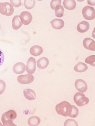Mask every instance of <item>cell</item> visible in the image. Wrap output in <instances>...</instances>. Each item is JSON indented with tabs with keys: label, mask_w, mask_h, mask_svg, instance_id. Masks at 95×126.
Instances as JSON below:
<instances>
[{
	"label": "cell",
	"mask_w": 95,
	"mask_h": 126,
	"mask_svg": "<svg viewBox=\"0 0 95 126\" xmlns=\"http://www.w3.org/2000/svg\"><path fill=\"white\" fill-rule=\"evenodd\" d=\"M55 109L58 114L68 117L71 113L72 105L66 101H63L56 106Z\"/></svg>",
	"instance_id": "1"
},
{
	"label": "cell",
	"mask_w": 95,
	"mask_h": 126,
	"mask_svg": "<svg viewBox=\"0 0 95 126\" xmlns=\"http://www.w3.org/2000/svg\"><path fill=\"white\" fill-rule=\"evenodd\" d=\"M14 12L13 5L8 2L0 3V13L6 16H11Z\"/></svg>",
	"instance_id": "2"
},
{
	"label": "cell",
	"mask_w": 95,
	"mask_h": 126,
	"mask_svg": "<svg viewBox=\"0 0 95 126\" xmlns=\"http://www.w3.org/2000/svg\"><path fill=\"white\" fill-rule=\"evenodd\" d=\"M73 100L76 104L79 107H82L86 105L89 102V100L86 97L85 95L82 93H76L73 97Z\"/></svg>",
	"instance_id": "3"
},
{
	"label": "cell",
	"mask_w": 95,
	"mask_h": 126,
	"mask_svg": "<svg viewBox=\"0 0 95 126\" xmlns=\"http://www.w3.org/2000/svg\"><path fill=\"white\" fill-rule=\"evenodd\" d=\"M82 15L87 20H92L95 18V10L93 7L86 6L82 9Z\"/></svg>",
	"instance_id": "4"
},
{
	"label": "cell",
	"mask_w": 95,
	"mask_h": 126,
	"mask_svg": "<svg viewBox=\"0 0 95 126\" xmlns=\"http://www.w3.org/2000/svg\"><path fill=\"white\" fill-rule=\"evenodd\" d=\"M18 82L22 84H28L32 83L34 80V76L31 74L21 75L17 78Z\"/></svg>",
	"instance_id": "5"
},
{
	"label": "cell",
	"mask_w": 95,
	"mask_h": 126,
	"mask_svg": "<svg viewBox=\"0 0 95 126\" xmlns=\"http://www.w3.org/2000/svg\"><path fill=\"white\" fill-rule=\"evenodd\" d=\"M36 62L35 59L33 57H30L28 59L27 65H26V71L29 74H33L36 71Z\"/></svg>",
	"instance_id": "6"
},
{
	"label": "cell",
	"mask_w": 95,
	"mask_h": 126,
	"mask_svg": "<svg viewBox=\"0 0 95 126\" xmlns=\"http://www.w3.org/2000/svg\"><path fill=\"white\" fill-rule=\"evenodd\" d=\"M20 19L22 23L24 25H28L32 21L33 16L31 14L27 11H23L19 16Z\"/></svg>",
	"instance_id": "7"
},
{
	"label": "cell",
	"mask_w": 95,
	"mask_h": 126,
	"mask_svg": "<svg viewBox=\"0 0 95 126\" xmlns=\"http://www.w3.org/2000/svg\"><path fill=\"white\" fill-rule=\"evenodd\" d=\"M75 87L79 92L84 93L86 92L88 86L86 82L82 79H77L75 82Z\"/></svg>",
	"instance_id": "8"
},
{
	"label": "cell",
	"mask_w": 95,
	"mask_h": 126,
	"mask_svg": "<svg viewBox=\"0 0 95 126\" xmlns=\"http://www.w3.org/2000/svg\"><path fill=\"white\" fill-rule=\"evenodd\" d=\"M16 118L17 113L16 112L12 110H10L3 114L1 119L3 123V122H4L6 120H13L14 119H15Z\"/></svg>",
	"instance_id": "9"
},
{
	"label": "cell",
	"mask_w": 95,
	"mask_h": 126,
	"mask_svg": "<svg viewBox=\"0 0 95 126\" xmlns=\"http://www.w3.org/2000/svg\"><path fill=\"white\" fill-rule=\"evenodd\" d=\"M83 46L88 50L95 51V41L91 38H85L83 41Z\"/></svg>",
	"instance_id": "10"
},
{
	"label": "cell",
	"mask_w": 95,
	"mask_h": 126,
	"mask_svg": "<svg viewBox=\"0 0 95 126\" xmlns=\"http://www.w3.org/2000/svg\"><path fill=\"white\" fill-rule=\"evenodd\" d=\"M26 66L23 63L21 62L17 63L13 65V71L17 74H21L26 71Z\"/></svg>",
	"instance_id": "11"
},
{
	"label": "cell",
	"mask_w": 95,
	"mask_h": 126,
	"mask_svg": "<svg viewBox=\"0 0 95 126\" xmlns=\"http://www.w3.org/2000/svg\"><path fill=\"white\" fill-rule=\"evenodd\" d=\"M90 25L88 22L83 21L79 22L77 25V30L80 33H84L89 29Z\"/></svg>",
	"instance_id": "12"
},
{
	"label": "cell",
	"mask_w": 95,
	"mask_h": 126,
	"mask_svg": "<svg viewBox=\"0 0 95 126\" xmlns=\"http://www.w3.org/2000/svg\"><path fill=\"white\" fill-rule=\"evenodd\" d=\"M23 95L26 99L28 100H34L36 98V93L34 90L30 89H27L23 90Z\"/></svg>",
	"instance_id": "13"
},
{
	"label": "cell",
	"mask_w": 95,
	"mask_h": 126,
	"mask_svg": "<svg viewBox=\"0 0 95 126\" xmlns=\"http://www.w3.org/2000/svg\"><path fill=\"white\" fill-rule=\"evenodd\" d=\"M52 27L55 29L59 30L62 29L64 26V22L62 19H55L51 22Z\"/></svg>",
	"instance_id": "14"
},
{
	"label": "cell",
	"mask_w": 95,
	"mask_h": 126,
	"mask_svg": "<svg viewBox=\"0 0 95 126\" xmlns=\"http://www.w3.org/2000/svg\"><path fill=\"white\" fill-rule=\"evenodd\" d=\"M43 52V49L41 47L38 46V45H35L32 46L30 49V52L31 55L35 56H38L40 55Z\"/></svg>",
	"instance_id": "15"
},
{
	"label": "cell",
	"mask_w": 95,
	"mask_h": 126,
	"mask_svg": "<svg viewBox=\"0 0 95 126\" xmlns=\"http://www.w3.org/2000/svg\"><path fill=\"white\" fill-rule=\"evenodd\" d=\"M63 4L64 8L68 10H73L76 7V2L75 0H64Z\"/></svg>",
	"instance_id": "16"
},
{
	"label": "cell",
	"mask_w": 95,
	"mask_h": 126,
	"mask_svg": "<svg viewBox=\"0 0 95 126\" xmlns=\"http://www.w3.org/2000/svg\"><path fill=\"white\" fill-rule=\"evenodd\" d=\"M49 64V60L46 57H41L38 59L37 62V65L38 68L40 69H45Z\"/></svg>",
	"instance_id": "17"
},
{
	"label": "cell",
	"mask_w": 95,
	"mask_h": 126,
	"mask_svg": "<svg viewBox=\"0 0 95 126\" xmlns=\"http://www.w3.org/2000/svg\"><path fill=\"white\" fill-rule=\"evenodd\" d=\"M12 25L13 29L15 30L19 29L22 26V22L21 21L19 16H15L13 17Z\"/></svg>",
	"instance_id": "18"
},
{
	"label": "cell",
	"mask_w": 95,
	"mask_h": 126,
	"mask_svg": "<svg viewBox=\"0 0 95 126\" xmlns=\"http://www.w3.org/2000/svg\"><path fill=\"white\" fill-rule=\"evenodd\" d=\"M88 69V66L82 62H79L74 67V69L76 72L82 73L85 72Z\"/></svg>",
	"instance_id": "19"
},
{
	"label": "cell",
	"mask_w": 95,
	"mask_h": 126,
	"mask_svg": "<svg viewBox=\"0 0 95 126\" xmlns=\"http://www.w3.org/2000/svg\"><path fill=\"white\" fill-rule=\"evenodd\" d=\"M40 119L37 116H33L29 118L28 120V124L31 126H36L39 125Z\"/></svg>",
	"instance_id": "20"
},
{
	"label": "cell",
	"mask_w": 95,
	"mask_h": 126,
	"mask_svg": "<svg viewBox=\"0 0 95 126\" xmlns=\"http://www.w3.org/2000/svg\"><path fill=\"white\" fill-rule=\"evenodd\" d=\"M64 13V9L61 5H59L56 6L55 9V14L56 16L58 17H62L63 16Z\"/></svg>",
	"instance_id": "21"
},
{
	"label": "cell",
	"mask_w": 95,
	"mask_h": 126,
	"mask_svg": "<svg viewBox=\"0 0 95 126\" xmlns=\"http://www.w3.org/2000/svg\"><path fill=\"white\" fill-rule=\"evenodd\" d=\"M35 3H36V1L35 0H31V1L25 0L24 1V5L25 6V8L28 10L32 9L35 6Z\"/></svg>",
	"instance_id": "22"
},
{
	"label": "cell",
	"mask_w": 95,
	"mask_h": 126,
	"mask_svg": "<svg viewBox=\"0 0 95 126\" xmlns=\"http://www.w3.org/2000/svg\"><path fill=\"white\" fill-rule=\"evenodd\" d=\"M85 62L87 64H89L93 66H95V55H91L86 58Z\"/></svg>",
	"instance_id": "23"
},
{
	"label": "cell",
	"mask_w": 95,
	"mask_h": 126,
	"mask_svg": "<svg viewBox=\"0 0 95 126\" xmlns=\"http://www.w3.org/2000/svg\"><path fill=\"white\" fill-rule=\"evenodd\" d=\"M79 114V110L78 108H77L76 107H75L73 105H72V111H71V113L70 114L69 117L71 118H76Z\"/></svg>",
	"instance_id": "24"
},
{
	"label": "cell",
	"mask_w": 95,
	"mask_h": 126,
	"mask_svg": "<svg viewBox=\"0 0 95 126\" xmlns=\"http://www.w3.org/2000/svg\"><path fill=\"white\" fill-rule=\"evenodd\" d=\"M64 126H78V124L77 122H76V120L72 119H69L66 120L65 122H64Z\"/></svg>",
	"instance_id": "25"
},
{
	"label": "cell",
	"mask_w": 95,
	"mask_h": 126,
	"mask_svg": "<svg viewBox=\"0 0 95 126\" xmlns=\"http://www.w3.org/2000/svg\"><path fill=\"white\" fill-rule=\"evenodd\" d=\"M61 0H55V1H52L51 2V7L52 9L55 10L56 6L61 5Z\"/></svg>",
	"instance_id": "26"
},
{
	"label": "cell",
	"mask_w": 95,
	"mask_h": 126,
	"mask_svg": "<svg viewBox=\"0 0 95 126\" xmlns=\"http://www.w3.org/2000/svg\"><path fill=\"white\" fill-rule=\"evenodd\" d=\"M6 84L4 80L0 79V94H2L5 91Z\"/></svg>",
	"instance_id": "27"
},
{
	"label": "cell",
	"mask_w": 95,
	"mask_h": 126,
	"mask_svg": "<svg viewBox=\"0 0 95 126\" xmlns=\"http://www.w3.org/2000/svg\"><path fill=\"white\" fill-rule=\"evenodd\" d=\"M11 4L16 8H18L21 5V0H11L10 1Z\"/></svg>",
	"instance_id": "28"
},
{
	"label": "cell",
	"mask_w": 95,
	"mask_h": 126,
	"mask_svg": "<svg viewBox=\"0 0 95 126\" xmlns=\"http://www.w3.org/2000/svg\"><path fill=\"white\" fill-rule=\"evenodd\" d=\"M2 126H16V125L14 124L12 122V120H6L4 122H3V124L2 125Z\"/></svg>",
	"instance_id": "29"
},
{
	"label": "cell",
	"mask_w": 95,
	"mask_h": 126,
	"mask_svg": "<svg viewBox=\"0 0 95 126\" xmlns=\"http://www.w3.org/2000/svg\"><path fill=\"white\" fill-rule=\"evenodd\" d=\"M4 61V55L0 49V66H1Z\"/></svg>",
	"instance_id": "30"
},
{
	"label": "cell",
	"mask_w": 95,
	"mask_h": 126,
	"mask_svg": "<svg viewBox=\"0 0 95 126\" xmlns=\"http://www.w3.org/2000/svg\"><path fill=\"white\" fill-rule=\"evenodd\" d=\"M89 4L91 5H95V1H88Z\"/></svg>",
	"instance_id": "31"
},
{
	"label": "cell",
	"mask_w": 95,
	"mask_h": 126,
	"mask_svg": "<svg viewBox=\"0 0 95 126\" xmlns=\"http://www.w3.org/2000/svg\"><path fill=\"white\" fill-rule=\"evenodd\" d=\"M2 126V125L1 124V122H0V126Z\"/></svg>",
	"instance_id": "32"
},
{
	"label": "cell",
	"mask_w": 95,
	"mask_h": 126,
	"mask_svg": "<svg viewBox=\"0 0 95 126\" xmlns=\"http://www.w3.org/2000/svg\"><path fill=\"white\" fill-rule=\"evenodd\" d=\"M0 29H1V25H0Z\"/></svg>",
	"instance_id": "33"
}]
</instances>
